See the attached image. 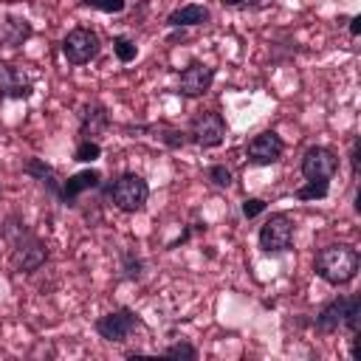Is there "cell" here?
I'll return each mask as SVG.
<instances>
[{"label":"cell","mask_w":361,"mask_h":361,"mask_svg":"<svg viewBox=\"0 0 361 361\" xmlns=\"http://www.w3.org/2000/svg\"><path fill=\"white\" fill-rule=\"evenodd\" d=\"M316 274L330 285H347L358 274V251L339 243L316 254Z\"/></svg>","instance_id":"1"},{"label":"cell","mask_w":361,"mask_h":361,"mask_svg":"<svg viewBox=\"0 0 361 361\" xmlns=\"http://www.w3.org/2000/svg\"><path fill=\"white\" fill-rule=\"evenodd\" d=\"M110 198H113L116 209H122V212H141L147 206L150 187H147V180L141 175L127 172V175H122L116 184H113Z\"/></svg>","instance_id":"2"},{"label":"cell","mask_w":361,"mask_h":361,"mask_svg":"<svg viewBox=\"0 0 361 361\" xmlns=\"http://www.w3.org/2000/svg\"><path fill=\"white\" fill-rule=\"evenodd\" d=\"M9 240H12V246H15L12 263H15L18 271L32 274V271H37V268L48 260V249L43 246V240H37V237H34L32 232H26L23 226H20V237L9 235Z\"/></svg>","instance_id":"3"},{"label":"cell","mask_w":361,"mask_h":361,"mask_svg":"<svg viewBox=\"0 0 361 361\" xmlns=\"http://www.w3.org/2000/svg\"><path fill=\"white\" fill-rule=\"evenodd\" d=\"M99 48H102V43L93 29H71L63 40V54L71 65H85V63L96 60Z\"/></svg>","instance_id":"4"},{"label":"cell","mask_w":361,"mask_h":361,"mask_svg":"<svg viewBox=\"0 0 361 361\" xmlns=\"http://www.w3.org/2000/svg\"><path fill=\"white\" fill-rule=\"evenodd\" d=\"M291 243H294V221L285 212L271 215L260 229V249L268 254H277V251H288Z\"/></svg>","instance_id":"5"},{"label":"cell","mask_w":361,"mask_h":361,"mask_svg":"<svg viewBox=\"0 0 361 361\" xmlns=\"http://www.w3.org/2000/svg\"><path fill=\"white\" fill-rule=\"evenodd\" d=\"M138 327H141V319L133 310H116V313H107L96 322V333L105 341H116V344L127 341Z\"/></svg>","instance_id":"6"},{"label":"cell","mask_w":361,"mask_h":361,"mask_svg":"<svg viewBox=\"0 0 361 361\" xmlns=\"http://www.w3.org/2000/svg\"><path fill=\"white\" fill-rule=\"evenodd\" d=\"M192 138L201 147H221L226 138V122L215 110H204L192 119Z\"/></svg>","instance_id":"7"},{"label":"cell","mask_w":361,"mask_h":361,"mask_svg":"<svg viewBox=\"0 0 361 361\" xmlns=\"http://www.w3.org/2000/svg\"><path fill=\"white\" fill-rule=\"evenodd\" d=\"M336 169H339V161L327 147H310L302 158V175L308 180H330Z\"/></svg>","instance_id":"8"},{"label":"cell","mask_w":361,"mask_h":361,"mask_svg":"<svg viewBox=\"0 0 361 361\" xmlns=\"http://www.w3.org/2000/svg\"><path fill=\"white\" fill-rule=\"evenodd\" d=\"M282 152H285V144L274 130H265V133H260V136H254L249 141V158L254 164H260V166L277 164L282 158Z\"/></svg>","instance_id":"9"},{"label":"cell","mask_w":361,"mask_h":361,"mask_svg":"<svg viewBox=\"0 0 361 361\" xmlns=\"http://www.w3.org/2000/svg\"><path fill=\"white\" fill-rule=\"evenodd\" d=\"M212 82H215V68H209L204 63H192L184 74H180L178 91L184 96H190V99H195V96H204L212 88Z\"/></svg>","instance_id":"10"},{"label":"cell","mask_w":361,"mask_h":361,"mask_svg":"<svg viewBox=\"0 0 361 361\" xmlns=\"http://www.w3.org/2000/svg\"><path fill=\"white\" fill-rule=\"evenodd\" d=\"M99 180H102V175H99L96 169H85V172L71 175L65 184H63V201H65L68 206H74V201H77L85 190H96V187H99Z\"/></svg>","instance_id":"11"},{"label":"cell","mask_w":361,"mask_h":361,"mask_svg":"<svg viewBox=\"0 0 361 361\" xmlns=\"http://www.w3.org/2000/svg\"><path fill=\"white\" fill-rule=\"evenodd\" d=\"M0 93L12 96V99H26V96H32V82L23 77L20 68L6 65L4 71H0Z\"/></svg>","instance_id":"12"},{"label":"cell","mask_w":361,"mask_h":361,"mask_svg":"<svg viewBox=\"0 0 361 361\" xmlns=\"http://www.w3.org/2000/svg\"><path fill=\"white\" fill-rule=\"evenodd\" d=\"M347 308H350V299H347V296L333 299V302H330V305L316 316V327H319L322 333H333V330H339V327L344 324Z\"/></svg>","instance_id":"13"},{"label":"cell","mask_w":361,"mask_h":361,"mask_svg":"<svg viewBox=\"0 0 361 361\" xmlns=\"http://www.w3.org/2000/svg\"><path fill=\"white\" fill-rule=\"evenodd\" d=\"M166 23H169L172 29L204 26V23H209V9H206V6H198V4H192V6H180V9H175V12L166 18Z\"/></svg>","instance_id":"14"},{"label":"cell","mask_w":361,"mask_h":361,"mask_svg":"<svg viewBox=\"0 0 361 361\" xmlns=\"http://www.w3.org/2000/svg\"><path fill=\"white\" fill-rule=\"evenodd\" d=\"M26 172L29 175H34L37 180H40V184H46L54 195H60L63 198V184H60V178H57V172L48 166V164H43L40 158H32L29 164H26Z\"/></svg>","instance_id":"15"},{"label":"cell","mask_w":361,"mask_h":361,"mask_svg":"<svg viewBox=\"0 0 361 361\" xmlns=\"http://www.w3.org/2000/svg\"><path fill=\"white\" fill-rule=\"evenodd\" d=\"M105 127H107V113H105V107H102V105H91V107L82 113V133L91 138V136L102 133Z\"/></svg>","instance_id":"16"},{"label":"cell","mask_w":361,"mask_h":361,"mask_svg":"<svg viewBox=\"0 0 361 361\" xmlns=\"http://www.w3.org/2000/svg\"><path fill=\"white\" fill-rule=\"evenodd\" d=\"M32 34V26L26 23V20H6V32H4V40L9 43V46H20L26 37Z\"/></svg>","instance_id":"17"},{"label":"cell","mask_w":361,"mask_h":361,"mask_svg":"<svg viewBox=\"0 0 361 361\" xmlns=\"http://www.w3.org/2000/svg\"><path fill=\"white\" fill-rule=\"evenodd\" d=\"M327 192H330V180H308V184L302 187V190H296V198L299 201H322V198H327Z\"/></svg>","instance_id":"18"},{"label":"cell","mask_w":361,"mask_h":361,"mask_svg":"<svg viewBox=\"0 0 361 361\" xmlns=\"http://www.w3.org/2000/svg\"><path fill=\"white\" fill-rule=\"evenodd\" d=\"M113 51H116L119 63H133V60H136V54H138L136 43H133L130 37H116V40H113Z\"/></svg>","instance_id":"19"},{"label":"cell","mask_w":361,"mask_h":361,"mask_svg":"<svg viewBox=\"0 0 361 361\" xmlns=\"http://www.w3.org/2000/svg\"><path fill=\"white\" fill-rule=\"evenodd\" d=\"M102 155V147L96 144V141H91V138H85L79 147H77V161H82V164H91V161H96Z\"/></svg>","instance_id":"20"},{"label":"cell","mask_w":361,"mask_h":361,"mask_svg":"<svg viewBox=\"0 0 361 361\" xmlns=\"http://www.w3.org/2000/svg\"><path fill=\"white\" fill-rule=\"evenodd\" d=\"M206 175H209V180H212L215 187H232V169H229V166H223V164L209 166V169H206Z\"/></svg>","instance_id":"21"},{"label":"cell","mask_w":361,"mask_h":361,"mask_svg":"<svg viewBox=\"0 0 361 361\" xmlns=\"http://www.w3.org/2000/svg\"><path fill=\"white\" fill-rule=\"evenodd\" d=\"M85 6H91V9H99V12H107V15H119V12H124V0H82Z\"/></svg>","instance_id":"22"},{"label":"cell","mask_w":361,"mask_h":361,"mask_svg":"<svg viewBox=\"0 0 361 361\" xmlns=\"http://www.w3.org/2000/svg\"><path fill=\"white\" fill-rule=\"evenodd\" d=\"M344 324L350 327V333H353V336L358 333V327H361V299H350V308H347Z\"/></svg>","instance_id":"23"},{"label":"cell","mask_w":361,"mask_h":361,"mask_svg":"<svg viewBox=\"0 0 361 361\" xmlns=\"http://www.w3.org/2000/svg\"><path fill=\"white\" fill-rule=\"evenodd\" d=\"M166 355H169V358H190V361H195V358H198V350H195L192 344H187V341H180V344L166 347Z\"/></svg>","instance_id":"24"},{"label":"cell","mask_w":361,"mask_h":361,"mask_svg":"<svg viewBox=\"0 0 361 361\" xmlns=\"http://www.w3.org/2000/svg\"><path fill=\"white\" fill-rule=\"evenodd\" d=\"M155 133H158V138H161L166 147H184V141H187V138H184V133L169 130V127H158Z\"/></svg>","instance_id":"25"},{"label":"cell","mask_w":361,"mask_h":361,"mask_svg":"<svg viewBox=\"0 0 361 361\" xmlns=\"http://www.w3.org/2000/svg\"><path fill=\"white\" fill-rule=\"evenodd\" d=\"M265 212V201H260V198H249L246 204H243V215L251 221V218H257V215H263Z\"/></svg>","instance_id":"26"},{"label":"cell","mask_w":361,"mask_h":361,"mask_svg":"<svg viewBox=\"0 0 361 361\" xmlns=\"http://www.w3.org/2000/svg\"><path fill=\"white\" fill-rule=\"evenodd\" d=\"M350 34H353V37L361 34V18H353V20H350Z\"/></svg>","instance_id":"27"},{"label":"cell","mask_w":361,"mask_h":361,"mask_svg":"<svg viewBox=\"0 0 361 361\" xmlns=\"http://www.w3.org/2000/svg\"><path fill=\"white\" fill-rule=\"evenodd\" d=\"M226 6H240V4H246V0H223Z\"/></svg>","instance_id":"28"}]
</instances>
